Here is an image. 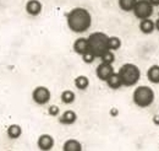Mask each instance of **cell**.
Wrapping results in <instances>:
<instances>
[{
	"label": "cell",
	"instance_id": "cell-25",
	"mask_svg": "<svg viewBox=\"0 0 159 151\" xmlns=\"http://www.w3.org/2000/svg\"><path fill=\"white\" fill-rule=\"evenodd\" d=\"M153 6H159V0H149Z\"/></svg>",
	"mask_w": 159,
	"mask_h": 151
},
{
	"label": "cell",
	"instance_id": "cell-9",
	"mask_svg": "<svg viewBox=\"0 0 159 151\" xmlns=\"http://www.w3.org/2000/svg\"><path fill=\"white\" fill-rule=\"evenodd\" d=\"M42 2L39 0H28L26 4V11L31 16H37L42 12Z\"/></svg>",
	"mask_w": 159,
	"mask_h": 151
},
{
	"label": "cell",
	"instance_id": "cell-2",
	"mask_svg": "<svg viewBox=\"0 0 159 151\" xmlns=\"http://www.w3.org/2000/svg\"><path fill=\"white\" fill-rule=\"evenodd\" d=\"M108 39L109 37L103 32H93L89 35V37L87 38L89 52L96 58H100L105 52L109 51Z\"/></svg>",
	"mask_w": 159,
	"mask_h": 151
},
{
	"label": "cell",
	"instance_id": "cell-26",
	"mask_svg": "<svg viewBox=\"0 0 159 151\" xmlns=\"http://www.w3.org/2000/svg\"><path fill=\"white\" fill-rule=\"evenodd\" d=\"M154 23H156V30H158V31H159V17H158V20L154 22Z\"/></svg>",
	"mask_w": 159,
	"mask_h": 151
},
{
	"label": "cell",
	"instance_id": "cell-23",
	"mask_svg": "<svg viewBox=\"0 0 159 151\" xmlns=\"http://www.w3.org/2000/svg\"><path fill=\"white\" fill-rule=\"evenodd\" d=\"M48 112L50 115H53V117H55V115H58L60 112L59 107L58 106H55V105H53V106H49V108H48Z\"/></svg>",
	"mask_w": 159,
	"mask_h": 151
},
{
	"label": "cell",
	"instance_id": "cell-20",
	"mask_svg": "<svg viewBox=\"0 0 159 151\" xmlns=\"http://www.w3.org/2000/svg\"><path fill=\"white\" fill-rule=\"evenodd\" d=\"M108 46H109V51H118L120 47H121V41L119 37H115V36H111L108 39Z\"/></svg>",
	"mask_w": 159,
	"mask_h": 151
},
{
	"label": "cell",
	"instance_id": "cell-6",
	"mask_svg": "<svg viewBox=\"0 0 159 151\" xmlns=\"http://www.w3.org/2000/svg\"><path fill=\"white\" fill-rule=\"evenodd\" d=\"M50 91L49 89H47L45 86H37L33 92H32V100L37 103V105H47L50 101Z\"/></svg>",
	"mask_w": 159,
	"mask_h": 151
},
{
	"label": "cell",
	"instance_id": "cell-27",
	"mask_svg": "<svg viewBox=\"0 0 159 151\" xmlns=\"http://www.w3.org/2000/svg\"><path fill=\"white\" fill-rule=\"evenodd\" d=\"M158 16H159V14H158Z\"/></svg>",
	"mask_w": 159,
	"mask_h": 151
},
{
	"label": "cell",
	"instance_id": "cell-12",
	"mask_svg": "<svg viewBox=\"0 0 159 151\" xmlns=\"http://www.w3.org/2000/svg\"><path fill=\"white\" fill-rule=\"evenodd\" d=\"M62 151H82V145L76 139H69L64 143Z\"/></svg>",
	"mask_w": 159,
	"mask_h": 151
},
{
	"label": "cell",
	"instance_id": "cell-17",
	"mask_svg": "<svg viewBox=\"0 0 159 151\" xmlns=\"http://www.w3.org/2000/svg\"><path fill=\"white\" fill-rule=\"evenodd\" d=\"M75 86L79 89V90H86L88 86H89V80L88 77L84 75H80L75 79Z\"/></svg>",
	"mask_w": 159,
	"mask_h": 151
},
{
	"label": "cell",
	"instance_id": "cell-21",
	"mask_svg": "<svg viewBox=\"0 0 159 151\" xmlns=\"http://www.w3.org/2000/svg\"><path fill=\"white\" fill-rule=\"evenodd\" d=\"M102 63H105V64H113L114 63V60H115V57H114V54H113V52L111 51H108V52H105L102 57Z\"/></svg>",
	"mask_w": 159,
	"mask_h": 151
},
{
	"label": "cell",
	"instance_id": "cell-4",
	"mask_svg": "<svg viewBox=\"0 0 159 151\" xmlns=\"http://www.w3.org/2000/svg\"><path fill=\"white\" fill-rule=\"evenodd\" d=\"M154 101V91L148 86H139L134 91V102L141 108L149 107Z\"/></svg>",
	"mask_w": 159,
	"mask_h": 151
},
{
	"label": "cell",
	"instance_id": "cell-8",
	"mask_svg": "<svg viewBox=\"0 0 159 151\" xmlns=\"http://www.w3.org/2000/svg\"><path fill=\"white\" fill-rule=\"evenodd\" d=\"M54 138L49 134H43L38 138V141H37V145L42 151H49L53 149L54 146Z\"/></svg>",
	"mask_w": 159,
	"mask_h": 151
},
{
	"label": "cell",
	"instance_id": "cell-3",
	"mask_svg": "<svg viewBox=\"0 0 159 151\" xmlns=\"http://www.w3.org/2000/svg\"><path fill=\"white\" fill-rule=\"evenodd\" d=\"M118 74L121 79L122 86H134L141 79V71H139V66L135 64H131V63L124 64L120 68Z\"/></svg>",
	"mask_w": 159,
	"mask_h": 151
},
{
	"label": "cell",
	"instance_id": "cell-10",
	"mask_svg": "<svg viewBox=\"0 0 159 151\" xmlns=\"http://www.w3.org/2000/svg\"><path fill=\"white\" fill-rule=\"evenodd\" d=\"M74 51L80 54V56H83L86 54L87 52H89V47H88V41L87 38H77L74 43Z\"/></svg>",
	"mask_w": 159,
	"mask_h": 151
},
{
	"label": "cell",
	"instance_id": "cell-7",
	"mask_svg": "<svg viewBox=\"0 0 159 151\" xmlns=\"http://www.w3.org/2000/svg\"><path fill=\"white\" fill-rule=\"evenodd\" d=\"M115 71H114V66L113 64H105V63H102L97 66L96 69V74L97 77L102 80V81H107L110 76L113 75Z\"/></svg>",
	"mask_w": 159,
	"mask_h": 151
},
{
	"label": "cell",
	"instance_id": "cell-16",
	"mask_svg": "<svg viewBox=\"0 0 159 151\" xmlns=\"http://www.w3.org/2000/svg\"><path fill=\"white\" fill-rule=\"evenodd\" d=\"M6 133H7V136L10 139H19L21 136V134H22V129H21L20 125H17V124H11L7 128Z\"/></svg>",
	"mask_w": 159,
	"mask_h": 151
},
{
	"label": "cell",
	"instance_id": "cell-5",
	"mask_svg": "<svg viewBox=\"0 0 159 151\" xmlns=\"http://www.w3.org/2000/svg\"><path fill=\"white\" fill-rule=\"evenodd\" d=\"M132 11H134L135 16L142 21V20L149 19L153 15L154 6L151 4L149 0H137Z\"/></svg>",
	"mask_w": 159,
	"mask_h": 151
},
{
	"label": "cell",
	"instance_id": "cell-22",
	"mask_svg": "<svg viewBox=\"0 0 159 151\" xmlns=\"http://www.w3.org/2000/svg\"><path fill=\"white\" fill-rule=\"evenodd\" d=\"M82 59H83V61H84V63L91 64V63H93V61H94L96 57H94V56H93L91 52H87L86 54H83V56H82Z\"/></svg>",
	"mask_w": 159,
	"mask_h": 151
},
{
	"label": "cell",
	"instance_id": "cell-24",
	"mask_svg": "<svg viewBox=\"0 0 159 151\" xmlns=\"http://www.w3.org/2000/svg\"><path fill=\"white\" fill-rule=\"evenodd\" d=\"M153 123H154V125H158L159 127V114H154L153 115Z\"/></svg>",
	"mask_w": 159,
	"mask_h": 151
},
{
	"label": "cell",
	"instance_id": "cell-19",
	"mask_svg": "<svg viewBox=\"0 0 159 151\" xmlns=\"http://www.w3.org/2000/svg\"><path fill=\"white\" fill-rule=\"evenodd\" d=\"M61 101L64 102V103H66V105H70V103H72L74 101H75V94H74V91H71V90H65V91H62L61 92Z\"/></svg>",
	"mask_w": 159,
	"mask_h": 151
},
{
	"label": "cell",
	"instance_id": "cell-11",
	"mask_svg": "<svg viewBox=\"0 0 159 151\" xmlns=\"http://www.w3.org/2000/svg\"><path fill=\"white\" fill-rule=\"evenodd\" d=\"M77 120V114L76 112H74V111H65L64 113L60 115L59 118V122L61 124H66V125H71V124H74L75 122Z\"/></svg>",
	"mask_w": 159,
	"mask_h": 151
},
{
	"label": "cell",
	"instance_id": "cell-1",
	"mask_svg": "<svg viewBox=\"0 0 159 151\" xmlns=\"http://www.w3.org/2000/svg\"><path fill=\"white\" fill-rule=\"evenodd\" d=\"M67 26L75 33L86 32L92 25V16L88 10L83 7H74L67 14Z\"/></svg>",
	"mask_w": 159,
	"mask_h": 151
},
{
	"label": "cell",
	"instance_id": "cell-15",
	"mask_svg": "<svg viewBox=\"0 0 159 151\" xmlns=\"http://www.w3.org/2000/svg\"><path fill=\"white\" fill-rule=\"evenodd\" d=\"M147 77L151 82L153 84H159V66L158 65H153L148 69L147 71Z\"/></svg>",
	"mask_w": 159,
	"mask_h": 151
},
{
	"label": "cell",
	"instance_id": "cell-13",
	"mask_svg": "<svg viewBox=\"0 0 159 151\" xmlns=\"http://www.w3.org/2000/svg\"><path fill=\"white\" fill-rule=\"evenodd\" d=\"M139 30H141L142 33L149 35V33H152V32L156 30V23L151 19L142 20L141 23H139Z\"/></svg>",
	"mask_w": 159,
	"mask_h": 151
},
{
	"label": "cell",
	"instance_id": "cell-18",
	"mask_svg": "<svg viewBox=\"0 0 159 151\" xmlns=\"http://www.w3.org/2000/svg\"><path fill=\"white\" fill-rule=\"evenodd\" d=\"M137 0H119V6L124 11H132Z\"/></svg>",
	"mask_w": 159,
	"mask_h": 151
},
{
	"label": "cell",
	"instance_id": "cell-14",
	"mask_svg": "<svg viewBox=\"0 0 159 151\" xmlns=\"http://www.w3.org/2000/svg\"><path fill=\"white\" fill-rule=\"evenodd\" d=\"M105 82H107V84H108V86H109L110 89H113V90L120 89V87L122 86L121 79H120L119 74H116V73H114V74L110 76V77H109V79H108Z\"/></svg>",
	"mask_w": 159,
	"mask_h": 151
}]
</instances>
